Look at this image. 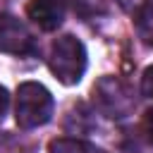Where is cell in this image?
Masks as SVG:
<instances>
[{"mask_svg": "<svg viewBox=\"0 0 153 153\" xmlns=\"http://www.w3.org/2000/svg\"><path fill=\"white\" fill-rule=\"evenodd\" d=\"M86 65H88L86 48L79 38L67 33V36H60L57 41H53L50 55H48V67L60 84H65V86L79 84L86 72Z\"/></svg>", "mask_w": 153, "mask_h": 153, "instance_id": "obj_1", "label": "cell"}, {"mask_svg": "<svg viewBox=\"0 0 153 153\" xmlns=\"http://www.w3.org/2000/svg\"><path fill=\"white\" fill-rule=\"evenodd\" d=\"M53 93L38 84V81H24L17 88V100H14V120L22 129H36L43 127L53 117Z\"/></svg>", "mask_w": 153, "mask_h": 153, "instance_id": "obj_2", "label": "cell"}, {"mask_svg": "<svg viewBox=\"0 0 153 153\" xmlns=\"http://www.w3.org/2000/svg\"><path fill=\"white\" fill-rule=\"evenodd\" d=\"M93 105L110 120H122L134 110L131 91L117 76H100L93 86Z\"/></svg>", "mask_w": 153, "mask_h": 153, "instance_id": "obj_3", "label": "cell"}, {"mask_svg": "<svg viewBox=\"0 0 153 153\" xmlns=\"http://www.w3.org/2000/svg\"><path fill=\"white\" fill-rule=\"evenodd\" d=\"M0 53H10V55L36 53V38L26 29V24L5 12H0Z\"/></svg>", "mask_w": 153, "mask_h": 153, "instance_id": "obj_4", "label": "cell"}, {"mask_svg": "<svg viewBox=\"0 0 153 153\" xmlns=\"http://www.w3.org/2000/svg\"><path fill=\"white\" fill-rule=\"evenodd\" d=\"M26 14L29 19L43 29V31H55L67 14V7L62 0H29L26 5Z\"/></svg>", "mask_w": 153, "mask_h": 153, "instance_id": "obj_5", "label": "cell"}, {"mask_svg": "<svg viewBox=\"0 0 153 153\" xmlns=\"http://www.w3.org/2000/svg\"><path fill=\"white\" fill-rule=\"evenodd\" d=\"M134 26H136V33H139L141 43L153 48V0L134 14Z\"/></svg>", "mask_w": 153, "mask_h": 153, "instance_id": "obj_6", "label": "cell"}, {"mask_svg": "<svg viewBox=\"0 0 153 153\" xmlns=\"http://www.w3.org/2000/svg\"><path fill=\"white\" fill-rule=\"evenodd\" d=\"M48 153H96L88 143L76 139H55L48 146Z\"/></svg>", "mask_w": 153, "mask_h": 153, "instance_id": "obj_7", "label": "cell"}, {"mask_svg": "<svg viewBox=\"0 0 153 153\" xmlns=\"http://www.w3.org/2000/svg\"><path fill=\"white\" fill-rule=\"evenodd\" d=\"M141 93L146 98H153V65L146 67L143 74H141Z\"/></svg>", "mask_w": 153, "mask_h": 153, "instance_id": "obj_8", "label": "cell"}, {"mask_svg": "<svg viewBox=\"0 0 153 153\" xmlns=\"http://www.w3.org/2000/svg\"><path fill=\"white\" fill-rule=\"evenodd\" d=\"M151 0H117V5L124 10V12H129V14H136L141 7H146Z\"/></svg>", "mask_w": 153, "mask_h": 153, "instance_id": "obj_9", "label": "cell"}, {"mask_svg": "<svg viewBox=\"0 0 153 153\" xmlns=\"http://www.w3.org/2000/svg\"><path fill=\"white\" fill-rule=\"evenodd\" d=\"M141 127H143V134L148 136V141L153 143V108H151V110H146V115H143V122H141Z\"/></svg>", "mask_w": 153, "mask_h": 153, "instance_id": "obj_10", "label": "cell"}, {"mask_svg": "<svg viewBox=\"0 0 153 153\" xmlns=\"http://www.w3.org/2000/svg\"><path fill=\"white\" fill-rule=\"evenodd\" d=\"M7 108H10V93H7V88L0 84V122H2L5 112H7Z\"/></svg>", "mask_w": 153, "mask_h": 153, "instance_id": "obj_11", "label": "cell"}]
</instances>
